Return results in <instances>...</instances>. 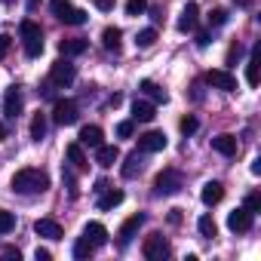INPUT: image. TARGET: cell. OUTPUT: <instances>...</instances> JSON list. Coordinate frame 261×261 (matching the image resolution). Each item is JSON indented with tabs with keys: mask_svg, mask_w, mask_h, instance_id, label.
<instances>
[{
	"mask_svg": "<svg viewBox=\"0 0 261 261\" xmlns=\"http://www.w3.org/2000/svg\"><path fill=\"white\" fill-rule=\"evenodd\" d=\"M74 77H77V68L68 62V59H59L56 65H53V71H49V80H53V86H71L74 83Z\"/></svg>",
	"mask_w": 261,
	"mask_h": 261,
	"instance_id": "cell-5",
	"label": "cell"
},
{
	"mask_svg": "<svg viewBox=\"0 0 261 261\" xmlns=\"http://www.w3.org/2000/svg\"><path fill=\"white\" fill-rule=\"evenodd\" d=\"M37 4H40V0H28V10H34V7H37Z\"/></svg>",
	"mask_w": 261,
	"mask_h": 261,
	"instance_id": "cell-46",
	"label": "cell"
},
{
	"mask_svg": "<svg viewBox=\"0 0 261 261\" xmlns=\"http://www.w3.org/2000/svg\"><path fill=\"white\" fill-rule=\"evenodd\" d=\"M246 83L249 86H258V46H255V53H252V59L246 65Z\"/></svg>",
	"mask_w": 261,
	"mask_h": 261,
	"instance_id": "cell-27",
	"label": "cell"
},
{
	"mask_svg": "<svg viewBox=\"0 0 261 261\" xmlns=\"http://www.w3.org/2000/svg\"><path fill=\"white\" fill-rule=\"evenodd\" d=\"M22 105H25V101H22V92H19V89H10L7 98H4V114H7V117H19V114H22Z\"/></svg>",
	"mask_w": 261,
	"mask_h": 261,
	"instance_id": "cell-18",
	"label": "cell"
},
{
	"mask_svg": "<svg viewBox=\"0 0 261 261\" xmlns=\"http://www.w3.org/2000/svg\"><path fill=\"white\" fill-rule=\"evenodd\" d=\"M227 227L233 230V233H243V230H249L252 227V212L243 206V209H233L230 215H227Z\"/></svg>",
	"mask_w": 261,
	"mask_h": 261,
	"instance_id": "cell-10",
	"label": "cell"
},
{
	"mask_svg": "<svg viewBox=\"0 0 261 261\" xmlns=\"http://www.w3.org/2000/svg\"><path fill=\"white\" fill-rule=\"evenodd\" d=\"M169 221H172V224H178V221H181V215H178V209H172V212H169Z\"/></svg>",
	"mask_w": 261,
	"mask_h": 261,
	"instance_id": "cell-44",
	"label": "cell"
},
{
	"mask_svg": "<svg viewBox=\"0 0 261 261\" xmlns=\"http://www.w3.org/2000/svg\"><path fill=\"white\" fill-rule=\"evenodd\" d=\"M0 4H10V0H0Z\"/></svg>",
	"mask_w": 261,
	"mask_h": 261,
	"instance_id": "cell-47",
	"label": "cell"
},
{
	"mask_svg": "<svg viewBox=\"0 0 261 261\" xmlns=\"http://www.w3.org/2000/svg\"><path fill=\"white\" fill-rule=\"evenodd\" d=\"M83 240H86V243H92V249H98V246H105V243H108V227H105V224H98V221H89V224L83 227Z\"/></svg>",
	"mask_w": 261,
	"mask_h": 261,
	"instance_id": "cell-11",
	"label": "cell"
},
{
	"mask_svg": "<svg viewBox=\"0 0 261 261\" xmlns=\"http://www.w3.org/2000/svg\"><path fill=\"white\" fill-rule=\"evenodd\" d=\"M68 160H71V166L74 169H86V154H83V145L80 142H74V145H68Z\"/></svg>",
	"mask_w": 261,
	"mask_h": 261,
	"instance_id": "cell-24",
	"label": "cell"
},
{
	"mask_svg": "<svg viewBox=\"0 0 261 261\" xmlns=\"http://www.w3.org/2000/svg\"><path fill=\"white\" fill-rule=\"evenodd\" d=\"M95 7H98L101 13H111V10L117 7V0H95Z\"/></svg>",
	"mask_w": 261,
	"mask_h": 261,
	"instance_id": "cell-40",
	"label": "cell"
},
{
	"mask_svg": "<svg viewBox=\"0 0 261 261\" xmlns=\"http://www.w3.org/2000/svg\"><path fill=\"white\" fill-rule=\"evenodd\" d=\"M10 46H13V37H10V34H0V59H7Z\"/></svg>",
	"mask_w": 261,
	"mask_h": 261,
	"instance_id": "cell-38",
	"label": "cell"
},
{
	"mask_svg": "<svg viewBox=\"0 0 261 261\" xmlns=\"http://www.w3.org/2000/svg\"><path fill=\"white\" fill-rule=\"evenodd\" d=\"M117 160H120L117 145H98V148H95V163H98L101 169H111Z\"/></svg>",
	"mask_w": 261,
	"mask_h": 261,
	"instance_id": "cell-12",
	"label": "cell"
},
{
	"mask_svg": "<svg viewBox=\"0 0 261 261\" xmlns=\"http://www.w3.org/2000/svg\"><path fill=\"white\" fill-rule=\"evenodd\" d=\"M197 126H200L197 117H185V120H181V133H185V136H194V133H197Z\"/></svg>",
	"mask_w": 261,
	"mask_h": 261,
	"instance_id": "cell-36",
	"label": "cell"
},
{
	"mask_svg": "<svg viewBox=\"0 0 261 261\" xmlns=\"http://www.w3.org/2000/svg\"><path fill=\"white\" fill-rule=\"evenodd\" d=\"M4 139H7V126H4V123H0V142H4Z\"/></svg>",
	"mask_w": 261,
	"mask_h": 261,
	"instance_id": "cell-45",
	"label": "cell"
},
{
	"mask_svg": "<svg viewBox=\"0 0 261 261\" xmlns=\"http://www.w3.org/2000/svg\"><path fill=\"white\" fill-rule=\"evenodd\" d=\"M139 172H142V154L136 151V154H129V157H126V163H123V175H126V178H136Z\"/></svg>",
	"mask_w": 261,
	"mask_h": 261,
	"instance_id": "cell-25",
	"label": "cell"
},
{
	"mask_svg": "<svg viewBox=\"0 0 261 261\" xmlns=\"http://www.w3.org/2000/svg\"><path fill=\"white\" fill-rule=\"evenodd\" d=\"M197 230H200L203 237H215V233H218V224H215V218H212V215H200Z\"/></svg>",
	"mask_w": 261,
	"mask_h": 261,
	"instance_id": "cell-28",
	"label": "cell"
},
{
	"mask_svg": "<svg viewBox=\"0 0 261 261\" xmlns=\"http://www.w3.org/2000/svg\"><path fill=\"white\" fill-rule=\"evenodd\" d=\"M133 129H136L133 120H120V123H117V136H120V139H129V136H133Z\"/></svg>",
	"mask_w": 261,
	"mask_h": 261,
	"instance_id": "cell-35",
	"label": "cell"
},
{
	"mask_svg": "<svg viewBox=\"0 0 261 261\" xmlns=\"http://www.w3.org/2000/svg\"><path fill=\"white\" fill-rule=\"evenodd\" d=\"M120 203H123V191H114V188L108 191V188H105V191H101V200H98V209L108 212V209H114V206H120Z\"/></svg>",
	"mask_w": 261,
	"mask_h": 261,
	"instance_id": "cell-23",
	"label": "cell"
},
{
	"mask_svg": "<svg viewBox=\"0 0 261 261\" xmlns=\"http://www.w3.org/2000/svg\"><path fill=\"white\" fill-rule=\"evenodd\" d=\"M206 83L215 86V89H224V92H233V89H237V77L227 74V71H221V68L209 71V74H206Z\"/></svg>",
	"mask_w": 261,
	"mask_h": 261,
	"instance_id": "cell-9",
	"label": "cell"
},
{
	"mask_svg": "<svg viewBox=\"0 0 261 261\" xmlns=\"http://www.w3.org/2000/svg\"><path fill=\"white\" fill-rule=\"evenodd\" d=\"M145 224V215L139 212V215H133V218H126L123 221V227H120V243H129V240H133L136 237V230Z\"/></svg>",
	"mask_w": 261,
	"mask_h": 261,
	"instance_id": "cell-17",
	"label": "cell"
},
{
	"mask_svg": "<svg viewBox=\"0 0 261 261\" xmlns=\"http://www.w3.org/2000/svg\"><path fill=\"white\" fill-rule=\"evenodd\" d=\"M4 258H7V261H19V258H22V252H19L16 246H7V249H4Z\"/></svg>",
	"mask_w": 261,
	"mask_h": 261,
	"instance_id": "cell-39",
	"label": "cell"
},
{
	"mask_svg": "<svg viewBox=\"0 0 261 261\" xmlns=\"http://www.w3.org/2000/svg\"><path fill=\"white\" fill-rule=\"evenodd\" d=\"M246 209L249 212H261V194H249L246 197Z\"/></svg>",
	"mask_w": 261,
	"mask_h": 261,
	"instance_id": "cell-37",
	"label": "cell"
},
{
	"mask_svg": "<svg viewBox=\"0 0 261 261\" xmlns=\"http://www.w3.org/2000/svg\"><path fill=\"white\" fill-rule=\"evenodd\" d=\"M197 16H200L197 4H188V7L181 10V19H178V31H181V34L194 31V28H197Z\"/></svg>",
	"mask_w": 261,
	"mask_h": 261,
	"instance_id": "cell-16",
	"label": "cell"
},
{
	"mask_svg": "<svg viewBox=\"0 0 261 261\" xmlns=\"http://www.w3.org/2000/svg\"><path fill=\"white\" fill-rule=\"evenodd\" d=\"M49 10H53V16H56L59 22H65V25H83V22H86V13L77 10V7H71V0H49Z\"/></svg>",
	"mask_w": 261,
	"mask_h": 261,
	"instance_id": "cell-3",
	"label": "cell"
},
{
	"mask_svg": "<svg viewBox=\"0 0 261 261\" xmlns=\"http://www.w3.org/2000/svg\"><path fill=\"white\" fill-rule=\"evenodd\" d=\"M148 10V0H126V13L129 16H142Z\"/></svg>",
	"mask_w": 261,
	"mask_h": 261,
	"instance_id": "cell-34",
	"label": "cell"
},
{
	"mask_svg": "<svg viewBox=\"0 0 261 261\" xmlns=\"http://www.w3.org/2000/svg\"><path fill=\"white\" fill-rule=\"evenodd\" d=\"M200 197H203V203H206V206H215V203H221V200H224V185H221V181H206Z\"/></svg>",
	"mask_w": 261,
	"mask_h": 261,
	"instance_id": "cell-15",
	"label": "cell"
},
{
	"mask_svg": "<svg viewBox=\"0 0 261 261\" xmlns=\"http://www.w3.org/2000/svg\"><path fill=\"white\" fill-rule=\"evenodd\" d=\"M65 185H68L71 197H77V185H74V175H71V172H65Z\"/></svg>",
	"mask_w": 261,
	"mask_h": 261,
	"instance_id": "cell-41",
	"label": "cell"
},
{
	"mask_svg": "<svg viewBox=\"0 0 261 261\" xmlns=\"http://www.w3.org/2000/svg\"><path fill=\"white\" fill-rule=\"evenodd\" d=\"M19 31H22V40H25V53H28L31 59H37V56L43 53V31H40V25L31 22V19H25V22L19 25Z\"/></svg>",
	"mask_w": 261,
	"mask_h": 261,
	"instance_id": "cell-2",
	"label": "cell"
},
{
	"mask_svg": "<svg viewBox=\"0 0 261 261\" xmlns=\"http://www.w3.org/2000/svg\"><path fill=\"white\" fill-rule=\"evenodd\" d=\"M77 101H71V98H59L56 101V108H53V120L59 123V126H71V123H77Z\"/></svg>",
	"mask_w": 261,
	"mask_h": 261,
	"instance_id": "cell-6",
	"label": "cell"
},
{
	"mask_svg": "<svg viewBox=\"0 0 261 261\" xmlns=\"http://www.w3.org/2000/svg\"><path fill=\"white\" fill-rule=\"evenodd\" d=\"M34 233L37 237H46V240H62V224L53 221V218H40L34 224Z\"/></svg>",
	"mask_w": 261,
	"mask_h": 261,
	"instance_id": "cell-13",
	"label": "cell"
},
{
	"mask_svg": "<svg viewBox=\"0 0 261 261\" xmlns=\"http://www.w3.org/2000/svg\"><path fill=\"white\" fill-rule=\"evenodd\" d=\"M43 136H46V117L43 114H34V120H31V139L40 142Z\"/></svg>",
	"mask_w": 261,
	"mask_h": 261,
	"instance_id": "cell-29",
	"label": "cell"
},
{
	"mask_svg": "<svg viewBox=\"0 0 261 261\" xmlns=\"http://www.w3.org/2000/svg\"><path fill=\"white\" fill-rule=\"evenodd\" d=\"M157 117V108L151 105V101H139L136 98V105H133V120H142V123H151Z\"/></svg>",
	"mask_w": 261,
	"mask_h": 261,
	"instance_id": "cell-19",
	"label": "cell"
},
{
	"mask_svg": "<svg viewBox=\"0 0 261 261\" xmlns=\"http://www.w3.org/2000/svg\"><path fill=\"white\" fill-rule=\"evenodd\" d=\"M163 148H166V136L157 133V129L139 136V151H142V154H157V151H163Z\"/></svg>",
	"mask_w": 261,
	"mask_h": 261,
	"instance_id": "cell-8",
	"label": "cell"
},
{
	"mask_svg": "<svg viewBox=\"0 0 261 261\" xmlns=\"http://www.w3.org/2000/svg\"><path fill=\"white\" fill-rule=\"evenodd\" d=\"M16 227V215L7 212V209H0V233H10Z\"/></svg>",
	"mask_w": 261,
	"mask_h": 261,
	"instance_id": "cell-32",
	"label": "cell"
},
{
	"mask_svg": "<svg viewBox=\"0 0 261 261\" xmlns=\"http://www.w3.org/2000/svg\"><path fill=\"white\" fill-rule=\"evenodd\" d=\"M197 46H209V31H197Z\"/></svg>",
	"mask_w": 261,
	"mask_h": 261,
	"instance_id": "cell-42",
	"label": "cell"
},
{
	"mask_svg": "<svg viewBox=\"0 0 261 261\" xmlns=\"http://www.w3.org/2000/svg\"><path fill=\"white\" fill-rule=\"evenodd\" d=\"M154 188H157V194H160V197H163V194H175V191L181 188V175H178L175 169H163V172L157 175Z\"/></svg>",
	"mask_w": 261,
	"mask_h": 261,
	"instance_id": "cell-7",
	"label": "cell"
},
{
	"mask_svg": "<svg viewBox=\"0 0 261 261\" xmlns=\"http://www.w3.org/2000/svg\"><path fill=\"white\" fill-rule=\"evenodd\" d=\"M80 145H86V148H98V145H105L101 126H83V129H80Z\"/></svg>",
	"mask_w": 261,
	"mask_h": 261,
	"instance_id": "cell-14",
	"label": "cell"
},
{
	"mask_svg": "<svg viewBox=\"0 0 261 261\" xmlns=\"http://www.w3.org/2000/svg\"><path fill=\"white\" fill-rule=\"evenodd\" d=\"M59 53H62L65 59H71V56H80V53H86V40H80V37L62 40V43H59Z\"/></svg>",
	"mask_w": 261,
	"mask_h": 261,
	"instance_id": "cell-21",
	"label": "cell"
},
{
	"mask_svg": "<svg viewBox=\"0 0 261 261\" xmlns=\"http://www.w3.org/2000/svg\"><path fill=\"white\" fill-rule=\"evenodd\" d=\"M120 37H123V31H120V28H114V25H108V28L101 31V43H105V49L117 53V49H120Z\"/></svg>",
	"mask_w": 261,
	"mask_h": 261,
	"instance_id": "cell-22",
	"label": "cell"
},
{
	"mask_svg": "<svg viewBox=\"0 0 261 261\" xmlns=\"http://www.w3.org/2000/svg\"><path fill=\"white\" fill-rule=\"evenodd\" d=\"M206 22H209V28H221L224 22H227V10H221V7H215L209 16H206Z\"/></svg>",
	"mask_w": 261,
	"mask_h": 261,
	"instance_id": "cell-30",
	"label": "cell"
},
{
	"mask_svg": "<svg viewBox=\"0 0 261 261\" xmlns=\"http://www.w3.org/2000/svg\"><path fill=\"white\" fill-rule=\"evenodd\" d=\"M212 148H215L218 154H224V157H233V154H237V139L227 136V133H224V136H215V139H212Z\"/></svg>",
	"mask_w": 261,
	"mask_h": 261,
	"instance_id": "cell-20",
	"label": "cell"
},
{
	"mask_svg": "<svg viewBox=\"0 0 261 261\" xmlns=\"http://www.w3.org/2000/svg\"><path fill=\"white\" fill-rule=\"evenodd\" d=\"M169 252H172V249H169V243L163 240V233H151V237L142 243V255H145L148 261H163Z\"/></svg>",
	"mask_w": 261,
	"mask_h": 261,
	"instance_id": "cell-4",
	"label": "cell"
},
{
	"mask_svg": "<svg viewBox=\"0 0 261 261\" xmlns=\"http://www.w3.org/2000/svg\"><path fill=\"white\" fill-rule=\"evenodd\" d=\"M136 43H139L142 49H148V46H154V43H157V31H154V28H145V31H139V37H136Z\"/></svg>",
	"mask_w": 261,
	"mask_h": 261,
	"instance_id": "cell-31",
	"label": "cell"
},
{
	"mask_svg": "<svg viewBox=\"0 0 261 261\" xmlns=\"http://www.w3.org/2000/svg\"><path fill=\"white\" fill-rule=\"evenodd\" d=\"M34 258H37V261H49V258H53V252H49V249H37V252H34Z\"/></svg>",
	"mask_w": 261,
	"mask_h": 261,
	"instance_id": "cell-43",
	"label": "cell"
},
{
	"mask_svg": "<svg viewBox=\"0 0 261 261\" xmlns=\"http://www.w3.org/2000/svg\"><path fill=\"white\" fill-rule=\"evenodd\" d=\"M92 252H95V249H92V243H86L83 237H80V240L74 243V258H89Z\"/></svg>",
	"mask_w": 261,
	"mask_h": 261,
	"instance_id": "cell-33",
	"label": "cell"
},
{
	"mask_svg": "<svg viewBox=\"0 0 261 261\" xmlns=\"http://www.w3.org/2000/svg\"><path fill=\"white\" fill-rule=\"evenodd\" d=\"M139 89H142L148 98H154V101H166V92H163L154 80H142V86H139Z\"/></svg>",
	"mask_w": 261,
	"mask_h": 261,
	"instance_id": "cell-26",
	"label": "cell"
},
{
	"mask_svg": "<svg viewBox=\"0 0 261 261\" xmlns=\"http://www.w3.org/2000/svg\"><path fill=\"white\" fill-rule=\"evenodd\" d=\"M49 188V175L40 169H19L13 175V191L16 194H43Z\"/></svg>",
	"mask_w": 261,
	"mask_h": 261,
	"instance_id": "cell-1",
	"label": "cell"
}]
</instances>
